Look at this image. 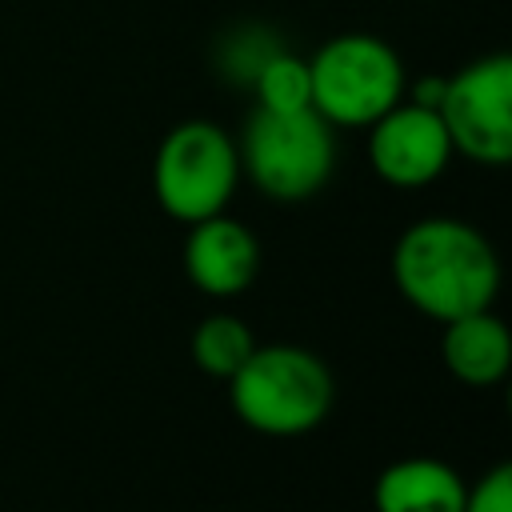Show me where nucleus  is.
Here are the masks:
<instances>
[{
    "instance_id": "1",
    "label": "nucleus",
    "mask_w": 512,
    "mask_h": 512,
    "mask_svg": "<svg viewBox=\"0 0 512 512\" xmlns=\"http://www.w3.org/2000/svg\"><path fill=\"white\" fill-rule=\"evenodd\" d=\"M392 280L416 312L444 324L492 308L500 260L488 236L468 220L424 216L400 232L392 248Z\"/></svg>"
},
{
    "instance_id": "4",
    "label": "nucleus",
    "mask_w": 512,
    "mask_h": 512,
    "mask_svg": "<svg viewBox=\"0 0 512 512\" xmlns=\"http://www.w3.org/2000/svg\"><path fill=\"white\" fill-rule=\"evenodd\" d=\"M312 108L332 128H368L392 104L404 100V64L396 48L368 32H344L324 40L308 56Z\"/></svg>"
},
{
    "instance_id": "6",
    "label": "nucleus",
    "mask_w": 512,
    "mask_h": 512,
    "mask_svg": "<svg viewBox=\"0 0 512 512\" xmlns=\"http://www.w3.org/2000/svg\"><path fill=\"white\" fill-rule=\"evenodd\" d=\"M440 120L452 152L484 168L512 160V56L492 52L444 80Z\"/></svg>"
},
{
    "instance_id": "5",
    "label": "nucleus",
    "mask_w": 512,
    "mask_h": 512,
    "mask_svg": "<svg viewBox=\"0 0 512 512\" xmlns=\"http://www.w3.org/2000/svg\"><path fill=\"white\" fill-rule=\"evenodd\" d=\"M236 184L240 152L216 120H180L168 128L152 160V192L172 220L196 224L224 212Z\"/></svg>"
},
{
    "instance_id": "9",
    "label": "nucleus",
    "mask_w": 512,
    "mask_h": 512,
    "mask_svg": "<svg viewBox=\"0 0 512 512\" xmlns=\"http://www.w3.org/2000/svg\"><path fill=\"white\" fill-rule=\"evenodd\" d=\"M440 360H444V368L460 384H468V388H492L512 368V332H508V324L492 308H480V312L444 320Z\"/></svg>"
},
{
    "instance_id": "3",
    "label": "nucleus",
    "mask_w": 512,
    "mask_h": 512,
    "mask_svg": "<svg viewBox=\"0 0 512 512\" xmlns=\"http://www.w3.org/2000/svg\"><path fill=\"white\" fill-rule=\"evenodd\" d=\"M236 152L240 172H248V180L280 204H300L316 196L336 168V136L316 108H252Z\"/></svg>"
},
{
    "instance_id": "14",
    "label": "nucleus",
    "mask_w": 512,
    "mask_h": 512,
    "mask_svg": "<svg viewBox=\"0 0 512 512\" xmlns=\"http://www.w3.org/2000/svg\"><path fill=\"white\" fill-rule=\"evenodd\" d=\"M444 80L448 76H420L416 88H412V104H424V108H440V96H444Z\"/></svg>"
},
{
    "instance_id": "11",
    "label": "nucleus",
    "mask_w": 512,
    "mask_h": 512,
    "mask_svg": "<svg viewBox=\"0 0 512 512\" xmlns=\"http://www.w3.org/2000/svg\"><path fill=\"white\" fill-rule=\"evenodd\" d=\"M252 348H256L252 328L232 312H212L192 328V360L200 372L216 380H228L248 360Z\"/></svg>"
},
{
    "instance_id": "10",
    "label": "nucleus",
    "mask_w": 512,
    "mask_h": 512,
    "mask_svg": "<svg viewBox=\"0 0 512 512\" xmlns=\"http://www.w3.org/2000/svg\"><path fill=\"white\" fill-rule=\"evenodd\" d=\"M464 476L436 456H404L388 464L372 484L376 512H460Z\"/></svg>"
},
{
    "instance_id": "12",
    "label": "nucleus",
    "mask_w": 512,
    "mask_h": 512,
    "mask_svg": "<svg viewBox=\"0 0 512 512\" xmlns=\"http://www.w3.org/2000/svg\"><path fill=\"white\" fill-rule=\"evenodd\" d=\"M252 88H256V108H272V112L312 108V72L304 56L268 52L252 72Z\"/></svg>"
},
{
    "instance_id": "7",
    "label": "nucleus",
    "mask_w": 512,
    "mask_h": 512,
    "mask_svg": "<svg viewBox=\"0 0 512 512\" xmlns=\"http://www.w3.org/2000/svg\"><path fill=\"white\" fill-rule=\"evenodd\" d=\"M452 160V140L436 108L400 100L368 124V164L392 188H424Z\"/></svg>"
},
{
    "instance_id": "13",
    "label": "nucleus",
    "mask_w": 512,
    "mask_h": 512,
    "mask_svg": "<svg viewBox=\"0 0 512 512\" xmlns=\"http://www.w3.org/2000/svg\"><path fill=\"white\" fill-rule=\"evenodd\" d=\"M460 512H512V464H496L472 488H464Z\"/></svg>"
},
{
    "instance_id": "2",
    "label": "nucleus",
    "mask_w": 512,
    "mask_h": 512,
    "mask_svg": "<svg viewBox=\"0 0 512 512\" xmlns=\"http://www.w3.org/2000/svg\"><path fill=\"white\" fill-rule=\"evenodd\" d=\"M336 384L328 364L300 344H256L228 376V400L260 436H304L324 424Z\"/></svg>"
},
{
    "instance_id": "8",
    "label": "nucleus",
    "mask_w": 512,
    "mask_h": 512,
    "mask_svg": "<svg viewBox=\"0 0 512 512\" xmlns=\"http://www.w3.org/2000/svg\"><path fill=\"white\" fill-rule=\"evenodd\" d=\"M184 272L208 296H240L260 272V240L248 224L216 212L188 224Z\"/></svg>"
}]
</instances>
